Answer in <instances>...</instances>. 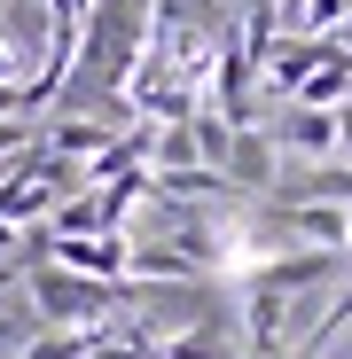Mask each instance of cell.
<instances>
[{
    "label": "cell",
    "instance_id": "cell-7",
    "mask_svg": "<svg viewBox=\"0 0 352 359\" xmlns=\"http://www.w3.org/2000/svg\"><path fill=\"white\" fill-rule=\"evenodd\" d=\"M24 149H39V141H32V126H24V117H0V164L24 156Z\"/></svg>",
    "mask_w": 352,
    "mask_h": 359
},
{
    "label": "cell",
    "instance_id": "cell-6",
    "mask_svg": "<svg viewBox=\"0 0 352 359\" xmlns=\"http://www.w3.org/2000/svg\"><path fill=\"white\" fill-rule=\"evenodd\" d=\"M289 16H298V39H337L344 24V0H282Z\"/></svg>",
    "mask_w": 352,
    "mask_h": 359
},
{
    "label": "cell",
    "instance_id": "cell-9",
    "mask_svg": "<svg viewBox=\"0 0 352 359\" xmlns=\"http://www.w3.org/2000/svg\"><path fill=\"white\" fill-rule=\"evenodd\" d=\"M344 266H352V234H344Z\"/></svg>",
    "mask_w": 352,
    "mask_h": 359
},
{
    "label": "cell",
    "instance_id": "cell-3",
    "mask_svg": "<svg viewBox=\"0 0 352 359\" xmlns=\"http://www.w3.org/2000/svg\"><path fill=\"white\" fill-rule=\"evenodd\" d=\"M274 164H282V149H274V133H259V126H243L227 141V156H219V180L235 196H259V188H274Z\"/></svg>",
    "mask_w": 352,
    "mask_h": 359
},
{
    "label": "cell",
    "instance_id": "cell-4",
    "mask_svg": "<svg viewBox=\"0 0 352 359\" xmlns=\"http://www.w3.org/2000/svg\"><path fill=\"white\" fill-rule=\"evenodd\" d=\"M274 219H282L289 234H306V250H337V258H344V234H352V211H344V203H337V211H329V203H282Z\"/></svg>",
    "mask_w": 352,
    "mask_h": 359
},
{
    "label": "cell",
    "instance_id": "cell-5",
    "mask_svg": "<svg viewBox=\"0 0 352 359\" xmlns=\"http://www.w3.org/2000/svg\"><path fill=\"white\" fill-rule=\"evenodd\" d=\"M274 149H289V156H337V109H289L274 126Z\"/></svg>",
    "mask_w": 352,
    "mask_h": 359
},
{
    "label": "cell",
    "instance_id": "cell-1",
    "mask_svg": "<svg viewBox=\"0 0 352 359\" xmlns=\"http://www.w3.org/2000/svg\"><path fill=\"white\" fill-rule=\"evenodd\" d=\"M24 297H32V313H39L47 328H79V336H94L102 313L133 305V281H86V273H63V266L39 258V266L24 273Z\"/></svg>",
    "mask_w": 352,
    "mask_h": 359
},
{
    "label": "cell",
    "instance_id": "cell-8",
    "mask_svg": "<svg viewBox=\"0 0 352 359\" xmlns=\"http://www.w3.org/2000/svg\"><path fill=\"white\" fill-rule=\"evenodd\" d=\"M337 149L352 156V102H337Z\"/></svg>",
    "mask_w": 352,
    "mask_h": 359
},
{
    "label": "cell",
    "instance_id": "cell-2",
    "mask_svg": "<svg viewBox=\"0 0 352 359\" xmlns=\"http://www.w3.org/2000/svg\"><path fill=\"white\" fill-rule=\"evenodd\" d=\"M47 266L86 273V281H126L133 273V250H126V234H71V243H55Z\"/></svg>",
    "mask_w": 352,
    "mask_h": 359
}]
</instances>
